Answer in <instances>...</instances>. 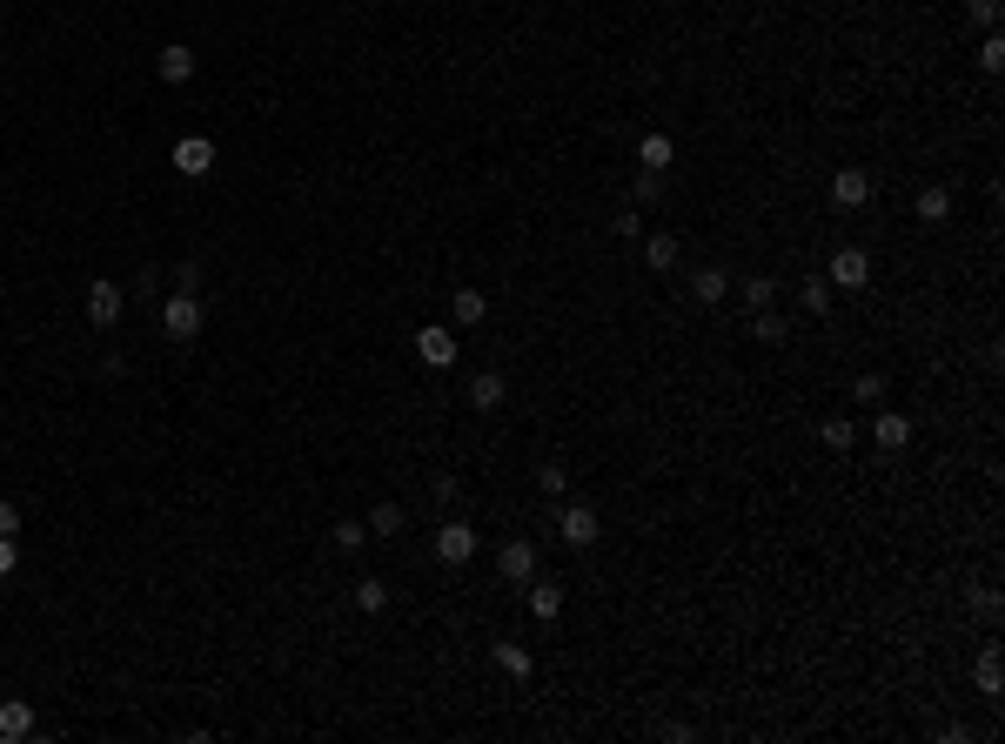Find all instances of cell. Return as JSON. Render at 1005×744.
<instances>
[{
    "instance_id": "obj_1",
    "label": "cell",
    "mask_w": 1005,
    "mask_h": 744,
    "mask_svg": "<svg viewBox=\"0 0 1005 744\" xmlns=\"http://www.w3.org/2000/svg\"><path fill=\"white\" fill-rule=\"evenodd\" d=\"M201 322H208V316H201V295H181V289H175L168 302H161V329H168L175 342H195Z\"/></svg>"
},
{
    "instance_id": "obj_10",
    "label": "cell",
    "mask_w": 1005,
    "mask_h": 744,
    "mask_svg": "<svg viewBox=\"0 0 1005 744\" xmlns=\"http://www.w3.org/2000/svg\"><path fill=\"white\" fill-rule=\"evenodd\" d=\"M912 215L925 228H938V222H952V188L945 181H932V188H918V202H912Z\"/></svg>"
},
{
    "instance_id": "obj_29",
    "label": "cell",
    "mask_w": 1005,
    "mask_h": 744,
    "mask_svg": "<svg viewBox=\"0 0 1005 744\" xmlns=\"http://www.w3.org/2000/svg\"><path fill=\"white\" fill-rule=\"evenodd\" d=\"M362 543H369V523H356V517L335 523V550H362Z\"/></svg>"
},
{
    "instance_id": "obj_14",
    "label": "cell",
    "mask_w": 1005,
    "mask_h": 744,
    "mask_svg": "<svg viewBox=\"0 0 1005 744\" xmlns=\"http://www.w3.org/2000/svg\"><path fill=\"white\" fill-rule=\"evenodd\" d=\"M691 295H697V309H717V302L731 295V269H697L691 275Z\"/></svg>"
},
{
    "instance_id": "obj_19",
    "label": "cell",
    "mask_w": 1005,
    "mask_h": 744,
    "mask_svg": "<svg viewBox=\"0 0 1005 744\" xmlns=\"http://www.w3.org/2000/svg\"><path fill=\"white\" fill-rule=\"evenodd\" d=\"M677 255H684V242H677V235H650V242H644V262H650L657 275L677 269Z\"/></svg>"
},
{
    "instance_id": "obj_2",
    "label": "cell",
    "mask_w": 1005,
    "mask_h": 744,
    "mask_svg": "<svg viewBox=\"0 0 1005 744\" xmlns=\"http://www.w3.org/2000/svg\"><path fill=\"white\" fill-rule=\"evenodd\" d=\"M121 309H128V289H121V282H108V275L88 282V322H94V329H114Z\"/></svg>"
},
{
    "instance_id": "obj_3",
    "label": "cell",
    "mask_w": 1005,
    "mask_h": 744,
    "mask_svg": "<svg viewBox=\"0 0 1005 744\" xmlns=\"http://www.w3.org/2000/svg\"><path fill=\"white\" fill-rule=\"evenodd\" d=\"M175 175H188V181L215 175V141L208 135H181L175 141Z\"/></svg>"
},
{
    "instance_id": "obj_11",
    "label": "cell",
    "mask_w": 1005,
    "mask_h": 744,
    "mask_svg": "<svg viewBox=\"0 0 1005 744\" xmlns=\"http://www.w3.org/2000/svg\"><path fill=\"white\" fill-rule=\"evenodd\" d=\"M21 738H34V704L7 698L0 704V744H21Z\"/></svg>"
},
{
    "instance_id": "obj_8",
    "label": "cell",
    "mask_w": 1005,
    "mask_h": 744,
    "mask_svg": "<svg viewBox=\"0 0 1005 744\" xmlns=\"http://www.w3.org/2000/svg\"><path fill=\"white\" fill-rule=\"evenodd\" d=\"M871 443L885 456H898L905 443H912V416H898V409H878V423H871Z\"/></svg>"
},
{
    "instance_id": "obj_13",
    "label": "cell",
    "mask_w": 1005,
    "mask_h": 744,
    "mask_svg": "<svg viewBox=\"0 0 1005 744\" xmlns=\"http://www.w3.org/2000/svg\"><path fill=\"white\" fill-rule=\"evenodd\" d=\"M563 543H570V550H590V543H597V510L570 503V510H563Z\"/></svg>"
},
{
    "instance_id": "obj_6",
    "label": "cell",
    "mask_w": 1005,
    "mask_h": 744,
    "mask_svg": "<svg viewBox=\"0 0 1005 744\" xmlns=\"http://www.w3.org/2000/svg\"><path fill=\"white\" fill-rule=\"evenodd\" d=\"M496 570H503V584H530V577H536V543L530 537H510L503 550H496Z\"/></svg>"
},
{
    "instance_id": "obj_32",
    "label": "cell",
    "mask_w": 1005,
    "mask_h": 744,
    "mask_svg": "<svg viewBox=\"0 0 1005 744\" xmlns=\"http://www.w3.org/2000/svg\"><path fill=\"white\" fill-rule=\"evenodd\" d=\"M14 570H21V543L0 537V577H14Z\"/></svg>"
},
{
    "instance_id": "obj_25",
    "label": "cell",
    "mask_w": 1005,
    "mask_h": 744,
    "mask_svg": "<svg viewBox=\"0 0 1005 744\" xmlns=\"http://www.w3.org/2000/svg\"><path fill=\"white\" fill-rule=\"evenodd\" d=\"M356 610L382 617V610H389V584H376V577H362V584H356Z\"/></svg>"
},
{
    "instance_id": "obj_5",
    "label": "cell",
    "mask_w": 1005,
    "mask_h": 744,
    "mask_svg": "<svg viewBox=\"0 0 1005 744\" xmlns=\"http://www.w3.org/2000/svg\"><path fill=\"white\" fill-rule=\"evenodd\" d=\"M825 282H831V289H865V282H871V255H865V248H838V255H831V269H825Z\"/></svg>"
},
{
    "instance_id": "obj_4",
    "label": "cell",
    "mask_w": 1005,
    "mask_h": 744,
    "mask_svg": "<svg viewBox=\"0 0 1005 744\" xmlns=\"http://www.w3.org/2000/svg\"><path fill=\"white\" fill-rule=\"evenodd\" d=\"M416 356H423L429 369H449V362H456V329H449V322H423V329H416Z\"/></svg>"
},
{
    "instance_id": "obj_24",
    "label": "cell",
    "mask_w": 1005,
    "mask_h": 744,
    "mask_svg": "<svg viewBox=\"0 0 1005 744\" xmlns=\"http://www.w3.org/2000/svg\"><path fill=\"white\" fill-rule=\"evenodd\" d=\"M771 302H778V282H771V275H751V282H744V309L758 316V309H771Z\"/></svg>"
},
{
    "instance_id": "obj_17",
    "label": "cell",
    "mask_w": 1005,
    "mask_h": 744,
    "mask_svg": "<svg viewBox=\"0 0 1005 744\" xmlns=\"http://www.w3.org/2000/svg\"><path fill=\"white\" fill-rule=\"evenodd\" d=\"M483 316H490V302H483V289H456V302H449V322H456V329H476Z\"/></svg>"
},
{
    "instance_id": "obj_22",
    "label": "cell",
    "mask_w": 1005,
    "mask_h": 744,
    "mask_svg": "<svg viewBox=\"0 0 1005 744\" xmlns=\"http://www.w3.org/2000/svg\"><path fill=\"white\" fill-rule=\"evenodd\" d=\"M496 664H503V671H510V677H536V657L523 651V644H510V637L496 644Z\"/></svg>"
},
{
    "instance_id": "obj_18",
    "label": "cell",
    "mask_w": 1005,
    "mask_h": 744,
    "mask_svg": "<svg viewBox=\"0 0 1005 744\" xmlns=\"http://www.w3.org/2000/svg\"><path fill=\"white\" fill-rule=\"evenodd\" d=\"M637 161H644L650 175H664L670 161H677V141H670V135H644V141H637Z\"/></svg>"
},
{
    "instance_id": "obj_16",
    "label": "cell",
    "mask_w": 1005,
    "mask_h": 744,
    "mask_svg": "<svg viewBox=\"0 0 1005 744\" xmlns=\"http://www.w3.org/2000/svg\"><path fill=\"white\" fill-rule=\"evenodd\" d=\"M469 403H476V409H483V416H490V409H503V403H510V383H503V376H490V369H483V376H469Z\"/></svg>"
},
{
    "instance_id": "obj_20",
    "label": "cell",
    "mask_w": 1005,
    "mask_h": 744,
    "mask_svg": "<svg viewBox=\"0 0 1005 744\" xmlns=\"http://www.w3.org/2000/svg\"><path fill=\"white\" fill-rule=\"evenodd\" d=\"M818 443H825V450H838V456H845L851 443H858V423H851V416H825V423H818Z\"/></svg>"
},
{
    "instance_id": "obj_30",
    "label": "cell",
    "mask_w": 1005,
    "mask_h": 744,
    "mask_svg": "<svg viewBox=\"0 0 1005 744\" xmlns=\"http://www.w3.org/2000/svg\"><path fill=\"white\" fill-rule=\"evenodd\" d=\"M979 691H985V698H999V651L979 657Z\"/></svg>"
},
{
    "instance_id": "obj_26",
    "label": "cell",
    "mask_w": 1005,
    "mask_h": 744,
    "mask_svg": "<svg viewBox=\"0 0 1005 744\" xmlns=\"http://www.w3.org/2000/svg\"><path fill=\"white\" fill-rule=\"evenodd\" d=\"M804 309H811V316H831V282L825 275H804Z\"/></svg>"
},
{
    "instance_id": "obj_21",
    "label": "cell",
    "mask_w": 1005,
    "mask_h": 744,
    "mask_svg": "<svg viewBox=\"0 0 1005 744\" xmlns=\"http://www.w3.org/2000/svg\"><path fill=\"white\" fill-rule=\"evenodd\" d=\"M402 523H409L402 503H376V510H369V537H402Z\"/></svg>"
},
{
    "instance_id": "obj_9",
    "label": "cell",
    "mask_w": 1005,
    "mask_h": 744,
    "mask_svg": "<svg viewBox=\"0 0 1005 744\" xmlns=\"http://www.w3.org/2000/svg\"><path fill=\"white\" fill-rule=\"evenodd\" d=\"M831 202L838 208H865L871 202V175L865 168H838V175H831Z\"/></svg>"
},
{
    "instance_id": "obj_12",
    "label": "cell",
    "mask_w": 1005,
    "mask_h": 744,
    "mask_svg": "<svg viewBox=\"0 0 1005 744\" xmlns=\"http://www.w3.org/2000/svg\"><path fill=\"white\" fill-rule=\"evenodd\" d=\"M155 68H161V81H168V88H188V81H195V47H161V61H155Z\"/></svg>"
},
{
    "instance_id": "obj_7",
    "label": "cell",
    "mask_w": 1005,
    "mask_h": 744,
    "mask_svg": "<svg viewBox=\"0 0 1005 744\" xmlns=\"http://www.w3.org/2000/svg\"><path fill=\"white\" fill-rule=\"evenodd\" d=\"M436 557H443L449 570H456V564H469V557H476V530H469L463 517H449L443 530H436Z\"/></svg>"
},
{
    "instance_id": "obj_28",
    "label": "cell",
    "mask_w": 1005,
    "mask_h": 744,
    "mask_svg": "<svg viewBox=\"0 0 1005 744\" xmlns=\"http://www.w3.org/2000/svg\"><path fill=\"white\" fill-rule=\"evenodd\" d=\"M536 490H543V496H563V490H570V470H563V463H543V470H536Z\"/></svg>"
},
{
    "instance_id": "obj_34",
    "label": "cell",
    "mask_w": 1005,
    "mask_h": 744,
    "mask_svg": "<svg viewBox=\"0 0 1005 744\" xmlns=\"http://www.w3.org/2000/svg\"><path fill=\"white\" fill-rule=\"evenodd\" d=\"M0 537H21V503H0Z\"/></svg>"
},
{
    "instance_id": "obj_15",
    "label": "cell",
    "mask_w": 1005,
    "mask_h": 744,
    "mask_svg": "<svg viewBox=\"0 0 1005 744\" xmlns=\"http://www.w3.org/2000/svg\"><path fill=\"white\" fill-rule=\"evenodd\" d=\"M523 590H530V617H536V624H557V617H563V584H536V577H530Z\"/></svg>"
},
{
    "instance_id": "obj_35",
    "label": "cell",
    "mask_w": 1005,
    "mask_h": 744,
    "mask_svg": "<svg viewBox=\"0 0 1005 744\" xmlns=\"http://www.w3.org/2000/svg\"><path fill=\"white\" fill-rule=\"evenodd\" d=\"M972 21H985V27H999V0H972Z\"/></svg>"
},
{
    "instance_id": "obj_27",
    "label": "cell",
    "mask_w": 1005,
    "mask_h": 744,
    "mask_svg": "<svg viewBox=\"0 0 1005 744\" xmlns=\"http://www.w3.org/2000/svg\"><path fill=\"white\" fill-rule=\"evenodd\" d=\"M851 403L878 409V403H885V376H858V383H851Z\"/></svg>"
},
{
    "instance_id": "obj_31",
    "label": "cell",
    "mask_w": 1005,
    "mask_h": 744,
    "mask_svg": "<svg viewBox=\"0 0 1005 744\" xmlns=\"http://www.w3.org/2000/svg\"><path fill=\"white\" fill-rule=\"evenodd\" d=\"M979 68H985V74H999V68H1005V41H999V34H985V47H979Z\"/></svg>"
},
{
    "instance_id": "obj_33",
    "label": "cell",
    "mask_w": 1005,
    "mask_h": 744,
    "mask_svg": "<svg viewBox=\"0 0 1005 744\" xmlns=\"http://www.w3.org/2000/svg\"><path fill=\"white\" fill-rule=\"evenodd\" d=\"M175 289L181 295H201V269H195V262H181V269H175Z\"/></svg>"
},
{
    "instance_id": "obj_23",
    "label": "cell",
    "mask_w": 1005,
    "mask_h": 744,
    "mask_svg": "<svg viewBox=\"0 0 1005 744\" xmlns=\"http://www.w3.org/2000/svg\"><path fill=\"white\" fill-rule=\"evenodd\" d=\"M751 336H758V342H771V349H778V342L791 336V322H784L778 309H758V316H751Z\"/></svg>"
}]
</instances>
